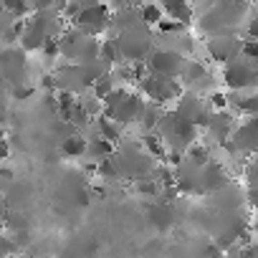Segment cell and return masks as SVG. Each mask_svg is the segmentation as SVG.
Listing matches in <instances>:
<instances>
[{
  "label": "cell",
  "mask_w": 258,
  "mask_h": 258,
  "mask_svg": "<svg viewBox=\"0 0 258 258\" xmlns=\"http://www.w3.org/2000/svg\"><path fill=\"white\" fill-rule=\"evenodd\" d=\"M111 162L116 165V172H119V180H129V182H137V180H145V177H152L155 170L160 167V162L145 150L142 140H124L119 142Z\"/></svg>",
  "instance_id": "1"
},
{
  "label": "cell",
  "mask_w": 258,
  "mask_h": 258,
  "mask_svg": "<svg viewBox=\"0 0 258 258\" xmlns=\"http://www.w3.org/2000/svg\"><path fill=\"white\" fill-rule=\"evenodd\" d=\"M248 16L245 3H210L203 8V16L198 18V28L213 38V36H238V26H243V18Z\"/></svg>",
  "instance_id": "2"
},
{
  "label": "cell",
  "mask_w": 258,
  "mask_h": 258,
  "mask_svg": "<svg viewBox=\"0 0 258 258\" xmlns=\"http://www.w3.org/2000/svg\"><path fill=\"white\" fill-rule=\"evenodd\" d=\"M63 31V16L56 11V6L51 11H41L26 18L23 23V36H21V48L28 51H43V46L53 38H61Z\"/></svg>",
  "instance_id": "3"
},
{
  "label": "cell",
  "mask_w": 258,
  "mask_h": 258,
  "mask_svg": "<svg viewBox=\"0 0 258 258\" xmlns=\"http://www.w3.org/2000/svg\"><path fill=\"white\" fill-rule=\"evenodd\" d=\"M155 135L165 142V147L172 155H187V150L192 145H198V140H200V126H195L192 121L182 119L177 111L170 109V111H165Z\"/></svg>",
  "instance_id": "4"
},
{
  "label": "cell",
  "mask_w": 258,
  "mask_h": 258,
  "mask_svg": "<svg viewBox=\"0 0 258 258\" xmlns=\"http://www.w3.org/2000/svg\"><path fill=\"white\" fill-rule=\"evenodd\" d=\"M155 41H157V36L147 26H137L132 31L114 36V43H116L124 63H145L155 53Z\"/></svg>",
  "instance_id": "5"
},
{
  "label": "cell",
  "mask_w": 258,
  "mask_h": 258,
  "mask_svg": "<svg viewBox=\"0 0 258 258\" xmlns=\"http://www.w3.org/2000/svg\"><path fill=\"white\" fill-rule=\"evenodd\" d=\"M145 104L147 101H142V94L126 89V86H119L104 101V116L111 119L119 126H126V124H132V121H140V114H142Z\"/></svg>",
  "instance_id": "6"
},
{
  "label": "cell",
  "mask_w": 258,
  "mask_h": 258,
  "mask_svg": "<svg viewBox=\"0 0 258 258\" xmlns=\"http://www.w3.org/2000/svg\"><path fill=\"white\" fill-rule=\"evenodd\" d=\"M61 58H66V63H91V61H99L101 58V41L71 26L61 36Z\"/></svg>",
  "instance_id": "7"
},
{
  "label": "cell",
  "mask_w": 258,
  "mask_h": 258,
  "mask_svg": "<svg viewBox=\"0 0 258 258\" xmlns=\"http://www.w3.org/2000/svg\"><path fill=\"white\" fill-rule=\"evenodd\" d=\"M111 23H114V13H111L109 6L86 3L84 11L76 16V21L71 26L79 28V31H84V33H89V36H94V38H99V36H104L111 28Z\"/></svg>",
  "instance_id": "8"
},
{
  "label": "cell",
  "mask_w": 258,
  "mask_h": 258,
  "mask_svg": "<svg viewBox=\"0 0 258 258\" xmlns=\"http://www.w3.org/2000/svg\"><path fill=\"white\" fill-rule=\"evenodd\" d=\"M223 86L228 91H258V69L240 56L223 66Z\"/></svg>",
  "instance_id": "9"
},
{
  "label": "cell",
  "mask_w": 258,
  "mask_h": 258,
  "mask_svg": "<svg viewBox=\"0 0 258 258\" xmlns=\"http://www.w3.org/2000/svg\"><path fill=\"white\" fill-rule=\"evenodd\" d=\"M140 94L147 99V101H152V104H160V106H165V104H170V101H177L185 91H182V81H175V79H165V76H147L140 86Z\"/></svg>",
  "instance_id": "10"
},
{
  "label": "cell",
  "mask_w": 258,
  "mask_h": 258,
  "mask_svg": "<svg viewBox=\"0 0 258 258\" xmlns=\"http://www.w3.org/2000/svg\"><path fill=\"white\" fill-rule=\"evenodd\" d=\"M187 61H190L187 56L157 46L155 53L147 58V69H150L152 76H165V79L182 81V74H185V69H187Z\"/></svg>",
  "instance_id": "11"
},
{
  "label": "cell",
  "mask_w": 258,
  "mask_h": 258,
  "mask_svg": "<svg viewBox=\"0 0 258 258\" xmlns=\"http://www.w3.org/2000/svg\"><path fill=\"white\" fill-rule=\"evenodd\" d=\"M172 111H177L182 119L192 121L195 126H200L203 132H205V126H208L210 116L215 114V111H213V106H210V101H208V99H203V96H200V94H195V91H185V94L175 101Z\"/></svg>",
  "instance_id": "12"
},
{
  "label": "cell",
  "mask_w": 258,
  "mask_h": 258,
  "mask_svg": "<svg viewBox=\"0 0 258 258\" xmlns=\"http://www.w3.org/2000/svg\"><path fill=\"white\" fill-rule=\"evenodd\" d=\"M243 46L245 41L240 36H213L205 41V51L213 61H218L220 66H228L233 63L235 58L243 56Z\"/></svg>",
  "instance_id": "13"
},
{
  "label": "cell",
  "mask_w": 258,
  "mask_h": 258,
  "mask_svg": "<svg viewBox=\"0 0 258 258\" xmlns=\"http://www.w3.org/2000/svg\"><path fill=\"white\" fill-rule=\"evenodd\" d=\"M235 155H243V157H255L258 155V114L255 116H243L233 132V140H230Z\"/></svg>",
  "instance_id": "14"
},
{
  "label": "cell",
  "mask_w": 258,
  "mask_h": 258,
  "mask_svg": "<svg viewBox=\"0 0 258 258\" xmlns=\"http://www.w3.org/2000/svg\"><path fill=\"white\" fill-rule=\"evenodd\" d=\"M245 203H248L245 190L238 182H230L223 190H218L215 195H208V208L213 213H240Z\"/></svg>",
  "instance_id": "15"
},
{
  "label": "cell",
  "mask_w": 258,
  "mask_h": 258,
  "mask_svg": "<svg viewBox=\"0 0 258 258\" xmlns=\"http://www.w3.org/2000/svg\"><path fill=\"white\" fill-rule=\"evenodd\" d=\"M175 180H177V192L180 195H205L203 192V167L195 165L192 160H182L175 167Z\"/></svg>",
  "instance_id": "16"
},
{
  "label": "cell",
  "mask_w": 258,
  "mask_h": 258,
  "mask_svg": "<svg viewBox=\"0 0 258 258\" xmlns=\"http://www.w3.org/2000/svg\"><path fill=\"white\" fill-rule=\"evenodd\" d=\"M235 126H238V116L228 109V111H215L213 116H210V121H208V126H205V135H208V140L210 142H215V145H228L230 140H233V132H235Z\"/></svg>",
  "instance_id": "17"
},
{
  "label": "cell",
  "mask_w": 258,
  "mask_h": 258,
  "mask_svg": "<svg viewBox=\"0 0 258 258\" xmlns=\"http://www.w3.org/2000/svg\"><path fill=\"white\" fill-rule=\"evenodd\" d=\"M0 69H3L6 81L23 86L26 84V51L23 48H6L3 51V61H0Z\"/></svg>",
  "instance_id": "18"
},
{
  "label": "cell",
  "mask_w": 258,
  "mask_h": 258,
  "mask_svg": "<svg viewBox=\"0 0 258 258\" xmlns=\"http://www.w3.org/2000/svg\"><path fill=\"white\" fill-rule=\"evenodd\" d=\"M147 220L152 223L155 230L160 233H170L177 223V210L172 203H165V200H155L147 205Z\"/></svg>",
  "instance_id": "19"
},
{
  "label": "cell",
  "mask_w": 258,
  "mask_h": 258,
  "mask_svg": "<svg viewBox=\"0 0 258 258\" xmlns=\"http://www.w3.org/2000/svg\"><path fill=\"white\" fill-rule=\"evenodd\" d=\"M233 180L228 177V172H225V167L220 165V162H210V165H205L203 167V192H205V198L208 195H215L218 190H223L225 185H230Z\"/></svg>",
  "instance_id": "20"
},
{
  "label": "cell",
  "mask_w": 258,
  "mask_h": 258,
  "mask_svg": "<svg viewBox=\"0 0 258 258\" xmlns=\"http://www.w3.org/2000/svg\"><path fill=\"white\" fill-rule=\"evenodd\" d=\"M228 104L233 114L255 116L258 114V91H228Z\"/></svg>",
  "instance_id": "21"
},
{
  "label": "cell",
  "mask_w": 258,
  "mask_h": 258,
  "mask_svg": "<svg viewBox=\"0 0 258 258\" xmlns=\"http://www.w3.org/2000/svg\"><path fill=\"white\" fill-rule=\"evenodd\" d=\"M160 48H167V51H175V53H182L190 58V53L195 51V41L187 31H180V33H170V36H160Z\"/></svg>",
  "instance_id": "22"
},
{
  "label": "cell",
  "mask_w": 258,
  "mask_h": 258,
  "mask_svg": "<svg viewBox=\"0 0 258 258\" xmlns=\"http://www.w3.org/2000/svg\"><path fill=\"white\" fill-rule=\"evenodd\" d=\"M162 11H165V18L180 23V26H190L195 21V6L190 3H182V0H170V3H162Z\"/></svg>",
  "instance_id": "23"
},
{
  "label": "cell",
  "mask_w": 258,
  "mask_h": 258,
  "mask_svg": "<svg viewBox=\"0 0 258 258\" xmlns=\"http://www.w3.org/2000/svg\"><path fill=\"white\" fill-rule=\"evenodd\" d=\"M162 116H165V106L147 101L145 109H142V114H140V129H142V135H155L160 121H162Z\"/></svg>",
  "instance_id": "24"
},
{
  "label": "cell",
  "mask_w": 258,
  "mask_h": 258,
  "mask_svg": "<svg viewBox=\"0 0 258 258\" xmlns=\"http://www.w3.org/2000/svg\"><path fill=\"white\" fill-rule=\"evenodd\" d=\"M61 157H69V160H79V157H84L86 152H89V140L86 137H81L79 132H74V135H69V137H63L61 140Z\"/></svg>",
  "instance_id": "25"
},
{
  "label": "cell",
  "mask_w": 258,
  "mask_h": 258,
  "mask_svg": "<svg viewBox=\"0 0 258 258\" xmlns=\"http://www.w3.org/2000/svg\"><path fill=\"white\" fill-rule=\"evenodd\" d=\"M116 147H119V145H111L109 140L94 135V137L89 140V152H86V157H91V160L99 165V162H104V160H111L114 152H116Z\"/></svg>",
  "instance_id": "26"
},
{
  "label": "cell",
  "mask_w": 258,
  "mask_h": 258,
  "mask_svg": "<svg viewBox=\"0 0 258 258\" xmlns=\"http://www.w3.org/2000/svg\"><path fill=\"white\" fill-rule=\"evenodd\" d=\"M243 175H245V198L250 205H258V155L248 160Z\"/></svg>",
  "instance_id": "27"
},
{
  "label": "cell",
  "mask_w": 258,
  "mask_h": 258,
  "mask_svg": "<svg viewBox=\"0 0 258 258\" xmlns=\"http://www.w3.org/2000/svg\"><path fill=\"white\" fill-rule=\"evenodd\" d=\"M210 74H208V69L200 63V61H187V69H185V74H182V86H187V91H195L200 84H203V79H208Z\"/></svg>",
  "instance_id": "28"
},
{
  "label": "cell",
  "mask_w": 258,
  "mask_h": 258,
  "mask_svg": "<svg viewBox=\"0 0 258 258\" xmlns=\"http://www.w3.org/2000/svg\"><path fill=\"white\" fill-rule=\"evenodd\" d=\"M142 145H145V150L160 162V165H165L167 162V157H170V150L165 147V142L157 137V135H142Z\"/></svg>",
  "instance_id": "29"
},
{
  "label": "cell",
  "mask_w": 258,
  "mask_h": 258,
  "mask_svg": "<svg viewBox=\"0 0 258 258\" xmlns=\"http://www.w3.org/2000/svg\"><path fill=\"white\" fill-rule=\"evenodd\" d=\"M96 135L104 137V140H109L111 145H119V140H121V126L114 124V121L106 119V116H99V119H96Z\"/></svg>",
  "instance_id": "30"
},
{
  "label": "cell",
  "mask_w": 258,
  "mask_h": 258,
  "mask_svg": "<svg viewBox=\"0 0 258 258\" xmlns=\"http://www.w3.org/2000/svg\"><path fill=\"white\" fill-rule=\"evenodd\" d=\"M140 11H142V23H145L147 28H157V26L165 21V11H162V6L145 3V6H140Z\"/></svg>",
  "instance_id": "31"
},
{
  "label": "cell",
  "mask_w": 258,
  "mask_h": 258,
  "mask_svg": "<svg viewBox=\"0 0 258 258\" xmlns=\"http://www.w3.org/2000/svg\"><path fill=\"white\" fill-rule=\"evenodd\" d=\"M119 86H116V79H114V74L109 71L106 76H101L96 84H94V89H91V94L96 96V99H101V101H106L114 91H116Z\"/></svg>",
  "instance_id": "32"
},
{
  "label": "cell",
  "mask_w": 258,
  "mask_h": 258,
  "mask_svg": "<svg viewBox=\"0 0 258 258\" xmlns=\"http://www.w3.org/2000/svg\"><path fill=\"white\" fill-rule=\"evenodd\" d=\"M132 190L137 195H147V198H160L162 195V187H160V182L155 177H145V180L132 182Z\"/></svg>",
  "instance_id": "33"
},
{
  "label": "cell",
  "mask_w": 258,
  "mask_h": 258,
  "mask_svg": "<svg viewBox=\"0 0 258 258\" xmlns=\"http://www.w3.org/2000/svg\"><path fill=\"white\" fill-rule=\"evenodd\" d=\"M187 160H192L195 165H200V167H205V165H210L213 162V157H210V147L208 145H203V142H198V145H192L190 150H187V155H185Z\"/></svg>",
  "instance_id": "34"
},
{
  "label": "cell",
  "mask_w": 258,
  "mask_h": 258,
  "mask_svg": "<svg viewBox=\"0 0 258 258\" xmlns=\"http://www.w3.org/2000/svg\"><path fill=\"white\" fill-rule=\"evenodd\" d=\"M66 121H69L74 129H86V126H89L91 121H96V119H94V116H91V114H89V111H86L81 104H76V109L71 111V116H69Z\"/></svg>",
  "instance_id": "35"
},
{
  "label": "cell",
  "mask_w": 258,
  "mask_h": 258,
  "mask_svg": "<svg viewBox=\"0 0 258 258\" xmlns=\"http://www.w3.org/2000/svg\"><path fill=\"white\" fill-rule=\"evenodd\" d=\"M0 250H3V255H0V258H13L16 253H21V245L16 243V238L13 235H3V238H0Z\"/></svg>",
  "instance_id": "36"
},
{
  "label": "cell",
  "mask_w": 258,
  "mask_h": 258,
  "mask_svg": "<svg viewBox=\"0 0 258 258\" xmlns=\"http://www.w3.org/2000/svg\"><path fill=\"white\" fill-rule=\"evenodd\" d=\"M96 175H99L101 180H119L116 165H114L111 160H104V162H99V165H96Z\"/></svg>",
  "instance_id": "37"
},
{
  "label": "cell",
  "mask_w": 258,
  "mask_h": 258,
  "mask_svg": "<svg viewBox=\"0 0 258 258\" xmlns=\"http://www.w3.org/2000/svg\"><path fill=\"white\" fill-rule=\"evenodd\" d=\"M243 58L250 61V63L258 69V41H245V46H243Z\"/></svg>",
  "instance_id": "38"
},
{
  "label": "cell",
  "mask_w": 258,
  "mask_h": 258,
  "mask_svg": "<svg viewBox=\"0 0 258 258\" xmlns=\"http://www.w3.org/2000/svg\"><path fill=\"white\" fill-rule=\"evenodd\" d=\"M245 36L248 41H258V8L248 16V23H245Z\"/></svg>",
  "instance_id": "39"
},
{
  "label": "cell",
  "mask_w": 258,
  "mask_h": 258,
  "mask_svg": "<svg viewBox=\"0 0 258 258\" xmlns=\"http://www.w3.org/2000/svg\"><path fill=\"white\" fill-rule=\"evenodd\" d=\"M31 94H33V89H31V86H16V91H13V96H16V99H28Z\"/></svg>",
  "instance_id": "40"
},
{
  "label": "cell",
  "mask_w": 258,
  "mask_h": 258,
  "mask_svg": "<svg viewBox=\"0 0 258 258\" xmlns=\"http://www.w3.org/2000/svg\"><path fill=\"white\" fill-rule=\"evenodd\" d=\"M3 180H6V185L13 180V175H11V170H3Z\"/></svg>",
  "instance_id": "41"
},
{
  "label": "cell",
  "mask_w": 258,
  "mask_h": 258,
  "mask_svg": "<svg viewBox=\"0 0 258 258\" xmlns=\"http://www.w3.org/2000/svg\"><path fill=\"white\" fill-rule=\"evenodd\" d=\"M218 258H225V255H223V253H220V255H218Z\"/></svg>",
  "instance_id": "42"
},
{
  "label": "cell",
  "mask_w": 258,
  "mask_h": 258,
  "mask_svg": "<svg viewBox=\"0 0 258 258\" xmlns=\"http://www.w3.org/2000/svg\"><path fill=\"white\" fill-rule=\"evenodd\" d=\"M41 258H51V255H41Z\"/></svg>",
  "instance_id": "43"
}]
</instances>
